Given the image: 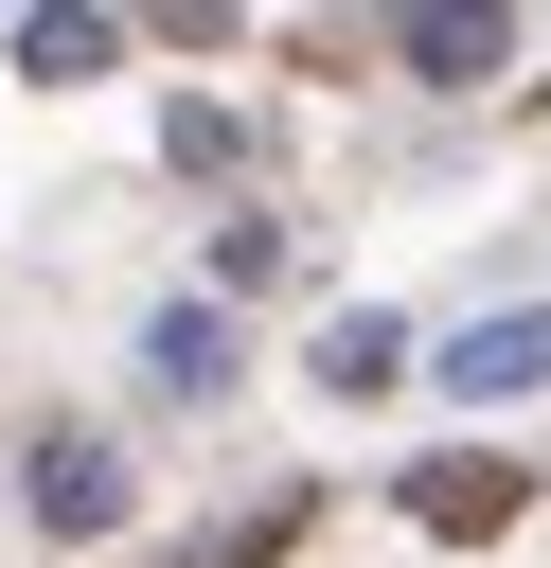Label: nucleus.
Segmentation results:
<instances>
[{
  "instance_id": "6",
  "label": "nucleus",
  "mask_w": 551,
  "mask_h": 568,
  "mask_svg": "<svg viewBox=\"0 0 551 568\" xmlns=\"http://www.w3.org/2000/svg\"><path fill=\"white\" fill-rule=\"evenodd\" d=\"M107 53H124V18H107V0H36V18H18V71H36V89H89Z\"/></svg>"
},
{
  "instance_id": "8",
  "label": "nucleus",
  "mask_w": 551,
  "mask_h": 568,
  "mask_svg": "<svg viewBox=\"0 0 551 568\" xmlns=\"http://www.w3.org/2000/svg\"><path fill=\"white\" fill-rule=\"evenodd\" d=\"M160 160H178V178H231V160H249V106H196V89H178V106H160Z\"/></svg>"
},
{
  "instance_id": "5",
  "label": "nucleus",
  "mask_w": 551,
  "mask_h": 568,
  "mask_svg": "<svg viewBox=\"0 0 551 568\" xmlns=\"http://www.w3.org/2000/svg\"><path fill=\"white\" fill-rule=\"evenodd\" d=\"M142 373H160L178 408H213V390H231V302H160V320H142Z\"/></svg>"
},
{
  "instance_id": "7",
  "label": "nucleus",
  "mask_w": 551,
  "mask_h": 568,
  "mask_svg": "<svg viewBox=\"0 0 551 568\" xmlns=\"http://www.w3.org/2000/svg\"><path fill=\"white\" fill-rule=\"evenodd\" d=\"M302 373H320V390H391V373H409V320H373V302H338Z\"/></svg>"
},
{
  "instance_id": "10",
  "label": "nucleus",
  "mask_w": 551,
  "mask_h": 568,
  "mask_svg": "<svg viewBox=\"0 0 551 568\" xmlns=\"http://www.w3.org/2000/svg\"><path fill=\"white\" fill-rule=\"evenodd\" d=\"M302 515H320V497H267V515H249V532H231L213 568H284V532H302Z\"/></svg>"
},
{
  "instance_id": "2",
  "label": "nucleus",
  "mask_w": 551,
  "mask_h": 568,
  "mask_svg": "<svg viewBox=\"0 0 551 568\" xmlns=\"http://www.w3.org/2000/svg\"><path fill=\"white\" fill-rule=\"evenodd\" d=\"M391 515H409V532H444V550H480V532H515V515H533V462L444 444V462H409V479H391Z\"/></svg>"
},
{
  "instance_id": "4",
  "label": "nucleus",
  "mask_w": 551,
  "mask_h": 568,
  "mask_svg": "<svg viewBox=\"0 0 551 568\" xmlns=\"http://www.w3.org/2000/svg\"><path fill=\"white\" fill-rule=\"evenodd\" d=\"M391 53H409L427 89H480V71L515 53V18H498V0H427V18H391Z\"/></svg>"
},
{
  "instance_id": "9",
  "label": "nucleus",
  "mask_w": 551,
  "mask_h": 568,
  "mask_svg": "<svg viewBox=\"0 0 551 568\" xmlns=\"http://www.w3.org/2000/svg\"><path fill=\"white\" fill-rule=\"evenodd\" d=\"M213 284H284V213H231L213 231Z\"/></svg>"
},
{
  "instance_id": "3",
  "label": "nucleus",
  "mask_w": 551,
  "mask_h": 568,
  "mask_svg": "<svg viewBox=\"0 0 551 568\" xmlns=\"http://www.w3.org/2000/svg\"><path fill=\"white\" fill-rule=\"evenodd\" d=\"M444 390H462V408H515V390H551V320H533V302L462 320V337H444Z\"/></svg>"
},
{
  "instance_id": "1",
  "label": "nucleus",
  "mask_w": 551,
  "mask_h": 568,
  "mask_svg": "<svg viewBox=\"0 0 551 568\" xmlns=\"http://www.w3.org/2000/svg\"><path fill=\"white\" fill-rule=\"evenodd\" d=\"M18 497H36L53 550H89V532H124V444H107V426H36V444H18Z\"/></svg>"
}]
</instances>
